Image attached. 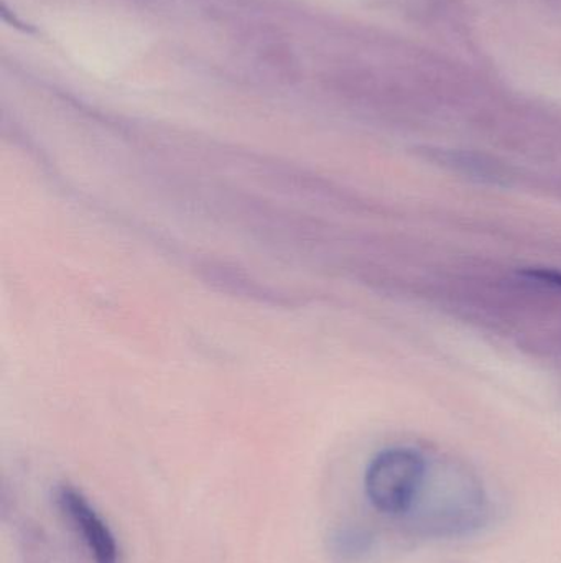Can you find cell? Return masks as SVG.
Here are the masks:
<instances>
[{
	"instance_id": "1",
	"label": "cell",
	"mask_w": 561,
	"mask_h": 563,
	"mask_svg": "<svg viewBox=\"0 0 561 563\" xmlns=\"http://www.w3.org/2000/svg\"><path fill=\"white\" fill-rule=\"evenodd\" d=\"M487 496L483 486L468 473H431L428 466L424 489L405 518L408 525L430 538H457L483 528Z\"/></svg>"
},
{
	"instance_id": "2",
	"label": "cell",
	"mask_w": 561,
	"mask_h": 563,
	"mask_svg": "<svg viewBox=\"0 0 561 563\" xmlns=\"http://www.w3.org/2000/svg\"><path fill=\"white\" fill-rule=\"evenodd\" d=\"M428 466L430 463L420 452L407 446L378 453L366 470L369 503L382 515L405 518L424 489Z\"/></svg>"
},
{
	"instance_id": "4",
	"label": "cell",
	"mask_w": 561,
	"mask_h": 563,
	"mask_svg": "<svg viewBox=\"0 0 561 563\" xmlns=\"http://www.w3.org/2000/svg\"><path fill=\"white\" fill-rule=\"evenodd\" d=\"M524 276L530 277V279L542 282V284L552 285V287L559 288V290H561L560 271L529 269L524 273Z\"/></svg>"
},
{
	"instance_id": "3",
	"label": "cell",
	"mask_w": 561,
	"mask_h": 563,
	"mask_svg": "<svg viewBox=\"0 0 561 563\" xmlns=\"http://www.w3.org/2000/svg\"><path fill=\"white\" fill-rule=\"evenodd\" d=\"M56 503L96 563H117L119 549L111 529L78 489L69 485L59 486Z\"/></svg>"
}]
</instances>
